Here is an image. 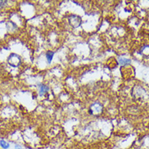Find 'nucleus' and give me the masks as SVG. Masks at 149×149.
Here are the masks:
<instances>
[{
  "label": "nucleus",
  "instance_id": "1",
  "mask_svg": "<svg viewBox=\"0 0 149 149\" xmlns=\"http://www.w3.org/2000/svg\"><path fill=\"white\" fill-rule=\"evenodd\" d=\"M8 62L12 67H17L21 63V59L16 54H11L8 57Z\"/></svg>",
  "mask_w": 149,
  "mask_h": 149
},
{
  "label": "nucleus",
  "instance_id": "2",
  "mask_svg": "<svg viewBox=\"0 0 149 149\" xmlns=\"http://www.w3.org/2000/svg\"><path fill=\"white\" fill-rule=\"evenodd\" d=\"M69 22L74 28H77L81 25V18L79 16H71L69 17Z\"/></svg>",
  "mask_w": 149,
  "mask_h": 149
},
{
  "label": "nucleus",
  "instance_id": "3",
  "mask_svg": "<svg viewBox=\"0 0 149 149\" xmlns=\"http://www.w3.org/2000/svg\"><path fill=\"white\" fill-rule=\"evenodd\" d=\"M102 111V106L98 103H95L91 106L89 112L91 114H98Z\"/></svg>",
  "mask_w": 149,
  "mask_h": 149
},
{
  "label": "nucleus",
  "instance_id": "4",
  "mask_svg": "<svg viewBox=\"0 0 149 149\" xmlns=\"http://www.w3.org/2000/svg\"><path fill=\"white\" fill-rule=\"evenodd\" d=\"M131 63V61L129 59L127 58H123V57H120L119 58V64L121 65H127V64H130Z\"/></svg>",
  "mask_w": 149,
  "mask_h": 149
},
{
  "label": "nucleus",
  "instance_id": "5",
  "mask_svg": "<svg viewBox=\"0 0 149 149\" xmlns=\"http://www.w3.org/2000/svg\"><path fill=\"white\" fill-rule=\"evenodd\" d=\"M49 91V87L45 85H41L40 86V94L43 95V94L46 93Z\"/></svg>",
  "mask_w": 149,
  "mask_h": 149
},
{
  "label": "nucleus",
  "instance_id": "6",
  "mask_svg": "<svg viewBox=\"0 0 149 149\" xmlns=\"http://www.w3.org/2000/svg\"><path fill=\"white\" fill-rule=\"evenodd\" d=\"M0 146L3 148V149H8L9 147H10V144L8 143V142H6L3 139H2L1 141H0Z\"/></svg>",
  "mask_w": 149,
  "mask_h": 149
},
{
  "label": "nucleus",
  "instance_id": "7",
  "mask_svg": "<svg viewBox=\"0 0 149 149\" xmlns=\"http://www.w3.org/2000/svg\"><path fill=\"white\" fill-rule=\"evenodd\" d=\"M54 53L53 52H48L47 54H46V58H47V60H48L49 63H50L51 61H52L53 58H54Z\"/></svg>",
  "mask_w": 149,
  "mask_h": 149
},
{
  "label": "nucleus",
  "instance_id": "8",
  "mask_svg": "<svg viewBox=\"0 0 149 149\" xmlns=\"http://www.w3.org/2000/svg\"><path fill=\"white\" fill-rule=\"evenodd\" d=\"M7 1H0V8H3V6L6 4Z\"/></svg>",
  "mask_w": 149,
  "mask_h": 149
},
{
  "label": "nucleus",
  "instance_id": "9",
  "mask_svg": "<svg viewBox=\"0 0 149 149\" xmlns=\"http://www.w3.org/2000/svg\"><path fill=\"white\" fill-rule=\"evenodd\" d=\"M15 149H23L22 148H21V147H19V145H15Z\"/></svg>",
  "mask_w": 149,
  "mask_h": 149
}]
</instances>
